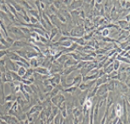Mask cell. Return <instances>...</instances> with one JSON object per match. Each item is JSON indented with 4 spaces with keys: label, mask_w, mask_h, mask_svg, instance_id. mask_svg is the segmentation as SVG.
<instances>
[{
    "label": "cell",
    "mask_w": 130,
    "mask_h": 124,
    "mask_svg": "<svg viewBox=\"0 0 130 124\" xmlns=\"http://www.w3.org/2000/svg\"><path fill=\"white\" fill-rule=\"evenodd\" d=\"M59 108L57 106H53V107H52V115L56 116L57 114H59Z\"/></svg>",
    "instance_id": "36"
},
{
    "label": "cell",
    "mask_w": 130,
    "mask_h": 124,
    "mask_svg": "<svg viewBox=\"0 0 130 124\" xmlns=\"http://www.w3.org/2000/svg\"><path fill=\"white\" fill-rule=\"evenodd\" d=\"M123 83H124V84L126 85L128 88H129V87H130V76H129V75L127 77L126 80H124V82H123Z\"/></svg>",
    "instance_id": "38"
},
{
    "label": "cell",
    "mask_w": 130,
    "mask_h": 124,
    "mask_svg": "<svg viewBox=\"0 0 130 124\" xmlns=\"http://www.w3.org/2000/svg\"><path fill=\"white\" fill-rule=\"evenodd\" d=\"M80 61H76L75 60H73L72 58H69L67 60H66V62L64 63V65H63V69H66V68H68L70 67V66H76L77 64H78Z\"/></svg>",
    "instance_id": "7"
},
{
    "label": "cell",
    "mask_w": 130,
    "mask_h": 124,
    "mask_svg": "<svg viewBox=\"0 0 130 124\" xmlns=\"http://www.w3.org/2000/svg\"><path fill=\"white\" fill-rule=\"evenodd\" d=\"M107 94H108V91H107V88H106V83L99 87L96 93L97 97H104L105 95H107Z\"/></svg>",
    "instance_id": "5"
},
{
    "label": "cell",
    "mask_w": 130,
    "mask_h": 124,
    "mask_svg": "<svg viewBox=\"0 0 130 124\" xmlns=\"http://www.w3.org/2000/svg\"><path fill=\"white\" fill-rule=\"evenodd\" d=\"M118 46H119V47L121 49V50H124L127 46H129V39H128L127 41H124V42H120Z\"/></svg>",
    "instance_id": "30"
},
{
    "label": "cell",
    "mask_w": 130,
    "mask_h": 124,
    "mask_svg": "<svg viewBox=\"0 0 130 124\" xmlns=\"http://www.w3.org/2000/svg\"><path fill=\"white\" fill-rule=\"evenodd\" d=\"M114 110H115L116 117L120 118V116L122 115V113H123L122 106L120 104H119V103H116V104H114Z\"/></svg>",
    "instance_id": "13"
},
{
    "label": "cell",
    "mask_w": 130,
    "mask_h": 124,
    "mask_svg": "<svg viewBox=\"0 0 130 124\" xmlns=\"http://www.w3.org/2000/svg\"><path fill=\"white\" fill-rule=\"evenodd\" d=\"M57 16V18H58V19L59 20L60 22L62 23V24H66V18H65L64 16H63L62 14H60L59 12V11H58V12H57L56 14H55Z\"/></svg>",
    "instance_id": "28"
},
{
    "label": "cell",
    "mask_w": 130,
    "mask_h": 124,
    "mask_svg": "<svg viewBox=\"0 0 130 124\" xmlns=\"http://www.w3.org/2000/svg\"><path fill=\"white\" fill-rule=\"evenodd\" d=\"M26 69L27 68L25 67H18V70L17 72V74H18V76H20L22 78L23 76H24V74H26Z\"/></svg>",
    "instance_id": "27"
},
{
    "label": "cell",
    "mask_w": 130,
    "mask_h": 124,
    "mask_svg": "<svg viewBox=\"0 0 130 124\" xmlns=\"http://www.w3.org/2000/svg\"><path fill=\"white\" fill-rule=\"evenodd\" d=\"M9 2H10V4H12L13 7H14L15 10L17 11V12H18H18H22L23 9H24L22 6L20 5V4H18V3H17V1H9Z\"/></svg>",
    "instance_id": "21"
},
{
    "label": "cell",
    "mask_w": 130,
    "mask_h": 124,
    "mask_svg": "<svg viewBox=\"0 0 130 124\" xmlns=\"http://www.w3.org/2000/svg\"><path fill=\"white\" fill-rule=\"evenodd\" d=\"M83 6V1H76V0H73L72 1L71 4L67 7L68 11H74V10H80V8H82Z\"/></svg>",
    "instance_id": "4"
},
{
    "label": "cell",
    "mask_w": 130,
    "mask_h": 124,
    "mask_svg": "<svg viewBox=\"0 0 130 124\" xmlns=\"http://www.w3.org/2000/svg\"><path fill=\"white\" fill-rule=\"evenodd\" d=\"M9 71H10V70H9ZM10 73H11V75H12L13 81H14V82H21L22 78H21L20 76H18V74H17L16 72H14V71H10Z\"/></svg>",
    "instance_id": "20"
},
{
    "label": "cell",
    "mask_w": 130,
    "mask_h": 124,
    "mask_svg": "<svg viewBox=\"0 0 130 124\" xmlns=\"http://www.w3.org/2000/svg\"><path fill=\"white\" fill-rule=\"evenodd\" d=\"M29 46V43L25 40H15L14 43L12 44V47L14 48V51L16 50H19V49H23V48L26 47V46Z\"/></svg>",
    "instance_id": "3"
},
{
    "label": "cell",
    "mask_w": 130,
    "mask_h": 124,
    "mask_svg": "<svg viewBox=\"0 0 130 124\" xmlns=\"http://www.w3.org/2000/svg\"><path fill=\"white\" fill-rule=\"evenodd\" d=\"M30 23H31V24H32V25H34V24H38V23H39V22H38V20L36 18H34V17L31 16L30 17Z\"/></svg>",
    "instance_id": "37"
},
{
    "label": "cell",
    "mask_w": 130,
    "mask_h": 124,
    "mask_svg": "<svg viewBox=\"0 0 130 124\" xmlns=\"http://www.w3.org/2000/svg\"><path fill=\"white\" fill-rule=\"evenodd\" d=\"M17 97L18 96H16L14 94H12V93H11L10 94H8V95L5 96V98H4V102H15L17 100Z\"/></svg>",
    "instance_id": "16"
},
{
    "label": "cell",
    "mask_w": 130,
    "mask_h": 124,
    "mask_svg": "<svg viewBox=\"0 0 130 124\" xmlns=\"http://www.w3.org/2000/svg\"><path fill=\"white\" fill-rule=\"evenodd\" d=\"M0 6H1V4H0Z\"/></svg>",
    "instance_id": "45"
},
{
    "label": "cell",
    "mask_w": 130,
    "mask_h": 124,
    "mask_svg": "<svg viewBox=\"0 0 130 124\" xmlns=\"http://www.w3.org/2000/svg\"><path fill=\"white\" fill-rule=\"evenodd\" d=\"M72 113L73 114V117H80V114H82V110L80 109L79 108H77V107H75V108H72Z\"/></svg>",
    "instance_id": "23"
},
{
    "label": "cell",
    "mask_w": 130,
    "mask_h": 124,
    "mask_svg": "<svg viewBox=\"0 0 130 124\" xmlns=\"http://www.w3.org/2000/svg\"><path fill=\"white\" fill-rule=\"evenodd\" d=\"M113 104H114V97L108 94L107 97H106V111L109 112V110H110L111 107L113 106Z\"/></svg>",
    "instance_id": "11"
},
{
    "label": "cell",
    "mask_w": 130,
    "mask_h": 124,
    "mask_svg": "<svg viewBox=\"0 0 130 124\" xmlns=\"http://www.w3.org/2000/svg\"><path fill=\"white\" fill-rule=\"evenodd\" d=\"M41 17H42V18H44V20H45V21H46V24H47V25L49 26V28H50V30H51V29H52V28H53L54 26L52 25V22H51V20H50V18H49V17L47 16V15H46L44 12H43L42 16H41Z\"/></svg>",
    "instance_id": "19"
},
{
    "label": "cell",
    "mask_w": 130,
    "mask_h": 124,
    "mask_svg": "<svg viewBox=\"0 0 130 124\" xmlns=\"http://www.w3.org/2000/svg\"><path fill=\"white\" fill-rule=\"evenodd\" d=\"M7 31L12 32V33H13V35H14V37H15V40H21V38H26V39H27V37L21 32L20 28L18 27V26H15V25L8 26V27H7Z\"/></svg>",
    "instance_id": "1"
},
{
    "label": "cell",
    "mask_w": 130,
    "mask_h": 124,
    "mask_svg": "<svg viewBox=\"0 0 130 124\" xmlns=\"http://www.w3.org/2000/svg\"><path fill=\"white\" fill-rule=\"evenodd\" d=\"M85 34V29L83 25H76L70 31V37L72 38H82Z\"/></svg>",
    "instance_id": "2"
},
{
    "label": "cell",
    "mask_w": 130,
    "mask_h": 124,
    "mask_svg": "<svg viewBox=\"0 0 130 124\" xmlns=\"http://www.w3.org/2000/svg\"><path fill=\"white\" fill-rule=\"evenodd\" d=\"M116 60H118V61L120 62H123V63H127L128 65L130 64V60L129 59H127V58H124V57L122 56H120V55H117V57H116Z\"/></svg>",
    "instance_id": "25"
},
{
    "label": "cell",
    "mask_w": 130,
    "mask_h": 124,
    "mask_svg": "<svg viewBox=\"0 0 130 124\" xmlns=\"http://www.w3.org/2000/svg\"><path fill=\"white\" fill-rule=\"evenodd\" d=\"M5 78H6V82L7 83H10V82H13V80H12V77L11 75V73L9 70L6 69V72H5Z\"/></svg>",
    "instance_id": "29"
},
{
    "label": "cell",
    "mask_w": 130,
    "mask_h": 124,
    "mask_svg": "<svg viewBox=\"0 0 130 124\" xmlns=\"http://www.w3.org/2000/svg\"><path fill=\"white\" fill-rule=\"evenodd\" d=\"M40 8H41V10L44 12L45 10H46V4L43 3V1H40Z\"/></svg>",
    "instance_id": "41"
},
{
    "label": "cell",
    "mask_w": 130,
    "mask_h": 124,
    "mask_svg": "<svg viewBox=\"0 0 130 124\" xmlns=\"http://www.w3.org/2000/svg\"><path fill=\"white\" fill-rule=\"evenodd\" d=\"M70 58V57L68 56V55H66V54H62L61 56L59 57V58L57 60V63H59V64L60 65V66H62L64 65V63L66 61V60H68V59Z\"/></svg>",
    "instance_id": "17"
},
{
    "label": "cell",
    "mask_w": 130,
    "mask_h": 124,
    "mask_svg": "<svg viewBox=\"0 0 130 124\" xmlns=\"http://www.w3.org/2000/svg\"><path fill=\"white\" fill-rule=\"evenodd\" d=\"M130 15H129V13H128V14H127L126 16H125V21H127V22L128 23H129V21H130Z\"/></svg>",
    "instance_id": "43"
},
{
    "label": "cell",
    "mask_w": 130,
    "mask_h": 124,
    "mask_svg": "<svg viewBox=\"0 0 130 124\" xmlns=\"http://www.w3.org/2000/svg\"><path fill=\"white\" fill-rule=\"evenodd\" d=\"M77 90V87H70L66 88V89H63L65 93H69V94H73L74 93L76 92Z\"/></svg>",
    "instance_id": "26"
},
{
    "label": "cell",
    "mask_w": 130,
    "mask_h": 124,
    "mask_svg": "<svg viewBox=\"0 0 130 124\" xmlns=\"http://www.w3.org/2000/svg\"><path fill=\"white\" fill-rule=\"evenodd\" d=\"M109 34H110V30L107 28L104 29V30L101 32V36L103 37V38H106V37H108L109 36Z\"/></svg>",
    "instance_id": "33"
},
{
    "label": "cell",
    "mask_w": 130,
    "mask_h": 124,
    "mask_svg": "<svg viewBox=\"0 0 130 124\" xmlns=\"http://www.w3.org/2000/svg\"><path fill=\"white\" fill-rule=\"evenodd\" d=\"M23 84V83H22ZM24 90L26 91V92L28 93L29 94H33L34 93H33V91H32V89L31 88V87L30 86H27V85H24Z\"/></svg>",
    "instance_id": "35"
},
{
    "label": "cell",
    "mask_w": 130,
    "mask_h": 124,
    "mask_svg": "<svg viewBox=\"0 0 130 124\" xmlns=\"http://www.w3.org/2000/svg\"><path fill=\"white\" fill-rule=\"evenodd\" d=\"M34 73H37L41 75H46V76H51V74L49 70L46 67H42V66H38V67L34 68L33 69Z\"/></svg>",
    "instance_id": "6"
},
{
    "label": "cell",
    "mask_w": 130,
    "mask_h": 124,
    "mask_svg": "<svg viewBox=\"0 0 130 124\" xmlns=\"http://www.w3.org/2000/svg\"><path fill=\"white\" fill-rule=\"evenodd\" d=\"M88 91L89 90H86L85 91V94H81L80 95V97H79V102H80V106L83 107V105L85 104V102H86V96H87Z\"/></svg>",
    "instance_id": "15"
},
{
    "label": "cell",
    "mask_w": 130,
    "mask_h": 124,
    "mask_svg": "<svg viewBox=\"0 0 130 124\" xmlns=\"http://www.w3.org/2000/svg\"><path fill=\"white\" fill-rule=\"evenodd\" d=\"M27 12H28V13H30L31 16L34 17V18H36L37 19H38V21H39V19H40V15H39V13H38V10H35V9H33V10L27 11Z\"/></svg>",
    "instance_id": "22"
},
{
    "label": "cell",
    "mask_w": 130,
    "mask_h": 124,
    "mask_svg": "<svg viewBox=\"0 0 130 124\" xmlns=\"http://www.w3.org/2000/svg\"><path fill=\"white\" fill-rule=\"evenodd\" d=\"M17 3L22 6L23 8H24H24H26V9H27V11H31V10H33V9H35V8H33V7H32V6L28 2H27V1H24V0H22V1H17Z\"/></svg>",
    "instance_id": "14"
},
{
    "label": "cell",
    "mask_w": 130,
    "mask_h": 124,
    "mask_svg": "<svg viewBox=\"0 0 130 124\" xmlns=\"http://www.w3.org/2000/svg\"><path fill=\"white\" fill-rule=\"evenodd\" d=\"M29 124H33V122H30V123H29Z\"/></svg>",
    "instance_id": "44"
},
{
    "label": "cell",
    "mask_w": 130,
    "mask_h": 124,
    "mask_svg": "<svg viewBox=\"0 0 130 124\" xmlns=\"http://www.w3.org/2000/svg\"><path fill=\"white\" fill-rule=\"evenodd\" d=\"M80 123V120H79V117H74L73 119V124H79Z\"/></svg>",
    "instance_id": "42"
},
{
    "label": "cell",
    "mask_w": 130,
    "mask_h": 124,
    "mask_svg": "<svg viewBox=\"0 0 130 124\" xmlns=\"http://www.w3.org/2000/svg\"><path fill=\"white\" fill-rule=\"evenodd\" d=\"M52 5H53L54 7L59 11L63 5L62 1H52Z\"/></svg>",
    "instance_id": "31"
},
{
    "label": "cell",
    "mask_w": 130,
    "mask_h": 124,
    "mask_svg": "<svg viewBox=\"0 0 130 124\" xmlns=\"http://www.w3.org/2000/svg\"><path fill=\"white\" fill-rule=\"evenodd\" d=\"M19 28H20V30H21V32H22L26 37H27V35H28V36L30 35L31 32L29 28H27V27H19Z\"/></svg>",
    "instance_id": "32"
},
{
    "label": "cell",
    "mask_w": 130,
    "mask_h": 124,
    "mask_svg": "<svg viewBox=\"0 0 130 124\" xmlns=\"http://www.w3.org/2000/svg\"><path fill=\"white\" fill-rule=\"evenodd\" d=\"M82 82V75L81 74H78L77 76H75L72 79V82L71 83V86L72 87H78L79 85Z\"/></svg>",
    "instance_id": "10"
},
{
    "label": "cell",
    "mask_w": 130,
    "mask_h": 124,
    "mask_svg": "<svg viewBox=\"0 0 130 124\" xmlns=\"http://www.w3.org/2000/svg\"><path fill=\"white\" fill-rule=\"evenodd\" d=\"M116 81L117 80H109L106 83V88L108 92H114L116 89Z\"/></svg>",
    "instance_id": "9"
},
{
    "label": "cell",
    "mask_w": 130,
    "mask_h": 124,
    "mask_svg": "<svg viewBox=\"0 0 130 124\" xmlns=\"http://www.w3.org/2000/svg\"><path fill=\"white\" fill-rule=\"evenodd\" d=\"M113 65H114V71H118L119 67H120V62L118 61V60H114V63H113Z\"/></svg>",
    "instance_id": "34"
},
{
    "label": "cell",
    "mask_w": 130,
    "mask_h": 124,
    "mask_svg": "<svg viewBox=\"0 0 130 124\" xmlns=\"http://www.w3.org/2000/svg\"><path fill=\"white\" fill-rule=\"evenodd\" d=\"M72 43H73L72 41L68 39V40H66V41H63V42H59V46L64 47V48H68L72 46Z\"/></svg>",
    "instance_id": "24"
},
{
    "label": "cell",
    "mask_w": 130,
    "mask_h": 124,
    "mask_svg": "<svg viewBox=\"0 0 130 124\" xmlns=\"http://www.w3.org/2000/svg\"><path fill=\"white\" fill-rule=\"evenodd\" d=\"M41 110H43V108L42 106H40V105H34V106H32V108L29 109V111L27 112V114H26V115H32V114H35V113L37 112H40Z\"/></svg>",
    "instance_id": "8"
},
{
    "label": "cell",
    "mask_w": 130,
    "mask_h": 124,
    "mask_svg": "<svg viewBox=\"0 0 130 124\" xmlns=\"http://www.w3.org/2000/svg\"><path fill=\"white\" fill-rule=\"evenodd\" d=\"M59 32H60V31L59 30L58 28H56V27H53L52 29H51L50 35H49V42H51V41L53 40V38L58 35Z\"/></svg>",
    "instance_id": "12"
},
{
    "label": "cell",
    "mask_w": 130,
    "mask_h": 124,
    "mask_svg": "<svg viewBox=\"0 0 130 124\" xmlns=\"http://www.w3.org/2000/svg\"><path fill=\"white\" fill-rule=\"evenodd\" d=\"M69 39V37H66V36H61L59 38V40H57L58 42H63V41H66V40H68Z\"/></svg>",
    "instance_id": "39"
},
{
    "label": "cell",
    "mask_w": 130,
    "mask_h": 124,
    "mask_svg": "<svg viewBox=\"0 0 130 124\" xmlns=\"http://www.w3.org/2000/svg\"><path fill=\"white\" fill-rule=\"evenodd\" d=\"M29 64H30V67L32 68V69L39 66V65H38V60L37 58H32V59H31V60H29Z\"/></svg>",
    "instance_id": "18"
},
{
    "label": "cell",
    "mask_w": 130,
    "mask_h": 124,
    "mask_svg": "<svg viewBox=\"0 0 130 124\" xmlns=\"http://www.w3.org/2000/svg\"><path fill=\"white\" fill-rule=\"evenodd\" d=\"M71 3H72V1H70V0H63L62 1V4H64L65 6H66V7H68V6L70 5Z\"/></svg>",
    "instance_id": "40"
}]
</instances>
